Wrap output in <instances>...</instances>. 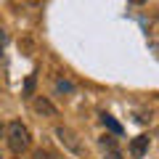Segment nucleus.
<instances>
[{"instance_id":"6","label":"nucleus","mask_w":159,"mask_h":159,"mask_svg":"<svg viewBox=\"0 0 159 159\" xmlns=\"http://www.w3.org/2000/svg\"><path fill=\"white\" fill-rule=\"evenodd\" d=\"M34 85H37V77H34V74H29V77L24 80L21 96H24V98H32V96H34Z\"/></svg>"},{"instance_id":"2","label":"nucleus","mask_w":159,"mask_h":159,"mask_svg":"<svg viewBox=\"0 0 159 159\" xmlns=\"http://www.w3.org/2000/svg\"><path fill=\"white\" fill-rule=\"evenodd\" d=\"M53 135H56V141L61 143L69 154H74V157H85V146H82V141L77 138V133H74V130H69V127L58 125L56 130H53Z\"/></svg>"},{"instance_id":"10","label":"nucleus","mask_w":159,"mask_h":159,"mask_svg":"<svg viewBox=\"0 0 159 159\" xmlns=\"http://www.w3.org/2000/svg\"><path fill=\"white\" fill-rule=\"evenodd\" d=\"M130 3H135V6H143V3H146V0H130Z\"/></svg>"},{"instance_id":"8","label":"nucleus","mask_w":159,"mask_h":159,"mask_svg":"<svg viewBox=\"0 0 159 159\" xmlns=\"http://www.w3.org/2000/svg\"><path fill=\"white\" fill-rule=\"evenodd\" d=\"M34 159H56V157H53L51 151H45V148H37V151H34Z\"/></svg>"},{"instance_id":"9","label":"nucleus","mask_w":159,"mask_h":159,"mask_svg":"<svg viewBox=\"0 0 159 159\" xmlns=\"http://www.w3.org/2000/svg\"><path fill=\"white\" fill-rule=\"evenodd\" d=\"M3 45H6V32L0 29V51H3Z\"/></svg>"},{"instance_id":"11","label":"nucleus","mask_w":159,"mask_h":159,"mask_svg":"<svg viewBox=\"0 0 159 159\" xmlns=\"http://www.w3.org/2000/svg\"><path fill=\"white\" fill-rule=\"evenodd\" d=\"M3 133H6V127H3V122H0V135H3Z\"/></svg>"},{"instance_id":"1","label":"nucleus","mask_w":159,"mask_h":159,"mask_svg":"<svg viewBox=\"0 0 159 159\" xmlns=\"http://www.w3.org/2000/svg\"><path fill=\"white\" fill-rule=\"evenodd\" d=\"M6 141H8L11 154L21 157V154L29 148V130H27V125H24V122H19V119H13L11 125L6 127Z\"/></svg>"},{"instance_id":"5","label":"nucleus","mask_w":159,"mask_h":159,"mask_svg":"<svg viewBox=\"0 0 159 159\" xmlns=\"http://www.w3.org/2000/svg\"><path fill=\"white\" fill-rule=\"evenodd\" d=\"M101 122H103V125H106L109 130L114 133V135H119V133H122V125H119V122L111 117V114H101Z\"/></svg>"},{"instance_id":"4","label":"nucleus","mask_w":159,"mask_h":159,"mask_svg":"<svg viewBox=\"0 0 159 159\" xmlns=\"http://www.w3.org/2000/svg\"><path fill=\"white\" fill-rule=\"evenodd\" d=\"M32 109H34L37 114H43V117H58V109L53 106V103L48 101V98H43V96H40L37 101L32 103Z\"/></svg>"},{"instance_id":"3","label":"nucleus","mask_w":159,"mask_h":159,"mask_svg":"<svg viewBox=\"0 0 159 159\" xmlns=\"http://www.w3.org/2000/svg\"><path fill=\"white\" fill-rule=\"evenodd\" d=\"M146 151H148V135H135L130 141V146H127V154L133 159H141Z\"/></svg>"},{"instance_id":"12","label":"nucleus","mask_w":159,"mask_h":159,"mask_svg":"<svg viewBox=\"0 0 159 159\" xmlns=\"http://www.w3.org/2000/svg\"><path fill=\"white\" fill-rule=\"evenodd\" d=\"M29 3H43V0H29Z\"/></svg>"},{"instance_id":"7","label":"nucleus","mask_w":159,"mask_h":159,"mask_svg":"<svg viewBox=\"0 0 159 159\" xmlns=\"http://www.w3.org/2000/svg\"><path fill=\"white\" fill-rule=\"evenodd\" d=\"M56 90H58V93H69V96H72L77 88H74V82H69V80H56Z\"/></svg>"}]
</instances>
